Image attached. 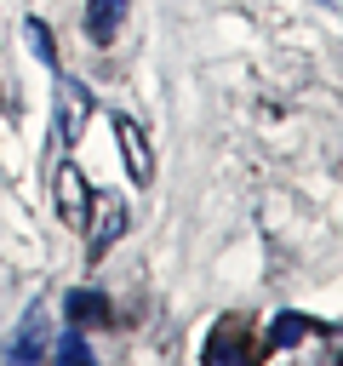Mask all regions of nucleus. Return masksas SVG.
<instances>
[{"instance_id":"39448f33","label":"nucleus","mask_w":343,"mask_h":366,"mask_svg":"<svg viewBox=\"0 0 343 366\" xmlns=\"http://www.w3.org/2000/svg\"><path fill=\"white\" fill-rule=\"evenodd\" d=\"M114 137H120V154H126V172H131V183L143 189V183L154 177V154H149V137H143V126H137L131 114H114Z\"/></svg>"},{"instance_id":"1a4fd4ad","label":"nucleus","mask_w":343,"mask_h":366,"mask_svg":"<svg viewBox=\"0 0 343 366\" xmlns=\"http://www.w3.org/2000/svg\"><path fill=\"white\" fill-rule=\"evenodd\" d=\"M126 11H131V0H86V34H91L97 46H109V40L120 34Z\"/></svg>"},{"instance_id":"7ed1b4c3","label":"nucleus","mask_w":343,"mask_h":366,"mask_svg":"<svg viewBox=\"0 0 343 366\" xmlns=\"http://www.w3.org/2000/svg\"><path fill=\"white\" fill-rule=\"evenodd\" d=\"M51 189H57V212H63V223H69V229H86V223H91V183H86V172L63 160V166L51 172Z\"/></svg>"},{"instance_id":"f8f14e48","label":"nucleus","mask_w":343,"mask_h":366,"mask_svg":"<svg viewBox=\"0 0 343 366\" xmlns=\"http://www.w3.org/2000/svg\"><path fill=\"white\" fill-rule=\"evenodd\" d=\"M326 6H337V0H326Z\"/></svg>"},{"instance_id":"f257e3e1","label":"nucleus","mask_w":343,"mask_h":366,"mask_svg":"<svg viewBox=\"0 0 343 366\" xmlns=\"http://www.w3.org/2000/svg\"><path fill=\"white\" fill-rule=\"evenodd\" d=\"M200 366H257V337L240 315H223L212 332H206V349H200Z\"/></svg>"},{"instance_id":"20e7f679","label":"nucleus","mask_w":343,"mask_h":366,"mask_svg":"<svg viewBox=\"0 0 343 366\" xmlns=\"http://www.w3.org/2000/svg\"><path fill=\"white\" fill-rule=\"evenodd\" d=\"M86 120H91V92L80 86V80H57V143L63 149H74L80 143V132H86Z\"/></svg>"},{"instance_id":"0eeeda50","label":"nucleus","mask_w":343,"mask_h":366,"mask_svg":"<svg viewBox=\"0 0 343 366\" xmlns=\"http://www.w3.org/2000/svg\"><path fill=\"white\" fill-rule=\"evenodd\" d=\"M91 206H97V234H91V257H103L120 234H126V206L114 200V194H91Z\"/></svg>"},{"instance_id":"9d476101","label":"nucleus","mask_w":343,"mask_h":366,"mask_svg":"<svg viewBox=\"0 0 343 366\" xmlns=\"http://www.w3.org/2000/svg\"><path fill=\"white\" fill-rule=\"evenodd\" d=\"M57 366H97V355H91V343H86V332H63L57 337Z\"/></svg>"},{"instance_id":"6e6552de","label":"nucleus","mask_w":343,"mask_h":366,"mask_svg":"<svg viewBox=\"0 0 343 366\" xmlns=\"http://www.w3.org/2000/svg\"><path fill=\"white\" fill-rule=\"evenodd\" d=\"M309 332H326V320H309V315H297V309H280V315L269 320L263 343H269V349H292V343H303Z\"/></svg>"},{"instance_id":"423d86ee","label":"nucleus","mask_w":343,"mask_h":366,"mask_svg":"<svg viewBox=\"0 0 343 366\" xmlns=\"http://www.w3.org/2000/svg\"><path fill=\"white\" fill-rule=\"evenodd\" d=\"M109 297L103 292H91V286H74L69 297H63V320L74 326V332H86V326H109Z\"/></svg>"},{"instance_id":"9b49d317","label":"nucleus","mask_w":343,"mask_h":366,"mask_svg":"<svg viewBox=\"0 0 343 366\" xmlns=\"http://www.w3.org/2000/svg\"><path fill=\"white\" fill-rule=\"evenodd\" d=\"M23 34H29V51H34L46 69H57V40H51V29H46L40 17H29V23H23Z\"/></svg>"},{"instance_id":"f03ea898","label":"nucleus","mask_w":343,"mask_h":366,"mask_svg":"<svg viewBox=\"0 0 343 366\" xmlns=\"http://www.w3.org/2000/svg\"><path fill=\"white\" fill-rule=\"evenodd\" d=\"M6 366H40L46 360V303H29V315L17 320V332L0 343Z\"/></svg>"}]
</instances>
